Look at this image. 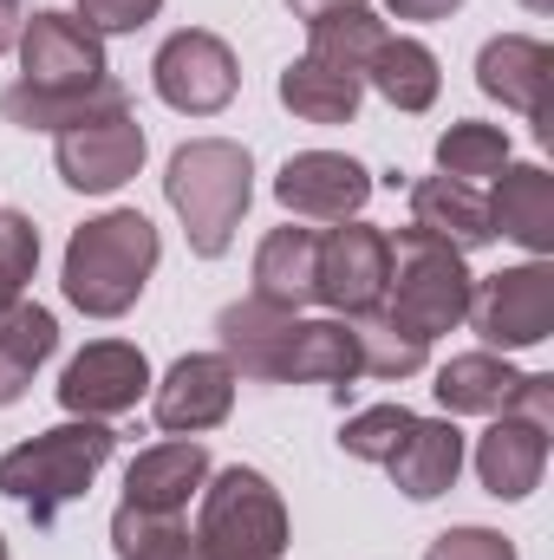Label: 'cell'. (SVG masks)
Wrapping results in <instances>:
<instances>
[{"label": "cell", "mask_w": 554, "mask_h": 560, "mask_svg": "<svg viewBox=\"0 0 554 560\" xmlns=\"http://www.w3.org/2000/svg\"><path fill=\"white\" fill-rule=\"evenodd\" d=\"M287 326H293L287 306H268V300L249 293V300H229V306L216 313V346H222V359L235 365V378H249V385H275Z\"/></svg>", "instance_id": "obj_21"}, {"label": "cell", "mask_w": 554, "mask_h": 560, "mask_svg": "<svg viewBox=\"0 0 554 560\" xmlns=\"http://www.w3.org/2000/svg\"><path fill=\"white\" fill-rule=\"evenodd\" d=\"M112 450H118L112 423L66 418L0 456V495L20 502L33 528H53L72 502H85V489L99 482V469L112 463Z\"/></svg>", "instance_id": "obj_3"}, {"label": "cell", "mask_w": 554, "mask_h": 560, "mask_svg": "<svg viewBox=\"0 0 554 560\" xmlns=\"http://www.w3.org/2000/svg\"><path fill=\"white\" fill-rule=\"evenodd\" d=\"M39 268V229L20 209H0V306L26 300V280Z\"/></svg>", "instance_id": "obj_32"}, {"label": "cell", "mask_w": 554, "mask_h": 560, "mask_svg": "<svg viewBox=\"0 0 554 560\" xmlns=\"http://www.w3.org/2000/svg\"><path fill=\"white\" fill-rule=\"evenodd\" d=\"M424 560H516V541L509 535H496V528H476V522H463V528H443Z\"/></svg>", "instance_id": "obj_33"}, {"label": "cell", "mask_w": 554, "mask_h": 560, "mask_svg": "<svg viewBox=\"0 0 554 560\" xmlns=\"http://www.w3.org/2000/svg\"><path fill=\"white\" fill-rule=\"evenodd\" d=\"M489 352H522L542 346L554 332V268L549 261H516L503 275L470 287V313H463Z\"/></svg>", "instance_id": "obj_9"}, {"label": "cell", "mask_w": 554, "mask_h": 560, "mask_svg": "<svg viewBox=\"0 0 554 560\" xmlns=\"http://www.w3.org/2000/svg\"><path fill=\"white\" fill-rule=\"evenodd\" d=\"M203 482H209V450L196 436H170V443H150L143 456H131L125 502L150 509V515H189V502L203 495Z\"/></svg>", "instance_id": "obj_15"}, {"label": "cell", "mask_w": 554, "mask_h": 560, "mask_svg": "<svg viewBox=\"0 0 554 560\" xmlns=\"http://www.w3.org/2000/svg\"><path fill=\"white\" fill-rule=\"evenodd\" d=\"M457 469H463V430L450 418H412L399 450L385 456L392 489L412 502H437L443 489H457Z\"/></svg>", "instance_id": "obj_18"}, {"label": "cell", "mask_w": 554, "mask_h": 560, "mask_svg": "<svg viewBox=\"0 0 554 560\" xmlns=\"http://www.w3.org/2000/svg\"><path fill=\"white\" fill-rule=\"evenodd\" d=\"M392 7V20H450L463 0H385Z\"/></svg>", "instance_id": "obj_35"}, {"label": "cell", "mask_w": 554, "mask_h": 560, "mask_svg": "<svg viewBox=\"0 0 554 560\" xmlns=\"http://www.w3.org/2000/svg\"><path fill=\"white\" fill-rule=\"evenodd\" d=\"M300 20H320V13H339V7H366V0H287Z\"/></svg>", "instance_id": "obj_37"}, {"label": "cell", "mask_w": 554, "mask_h": 560, "mask_svg": "<svg viewBox=\"0 0 554 560\" xmlns=\"http://www.w3.org/2000/svg\"><path fill=\"white\" fill-rule=\"evenodd\" d=\"M385 275H392V242L372 222H333L320 235V275H313V300L333 319H359L385 306Z\"/></svg>", "instance_id": "obj_10"}, {"label": "cell", "mask_w": 554, "mask_h": 560, "mask_svg": "<svg viewBox=\"0 0 554 560\" xmlns=\"http://www.w3.org/2000/svg\"><path fill=\"white\" fill-rule=\"evenodd\" d=\"M112 548H118V560H203L183 515H150L131 502H118V515H112Z\"/></svg>", "instance_id": "obj_29"}, {"label": "cell", "mask_w": 554, "mask_h": 560, "mask_svg": "<svg viewBox=\"0 0 554 560\" xmlns=\"http://www.w3.org/2000/svg\"><path fill=\"white\" fill-rule=\"evenodd\" d=\"M163 13V0H79V20L105 39V33H138Z\"/></svg>", "instance_id": "obj_34"}, {"label": "cell", "mask_w": 554, "mask_h": 560, "mask_svg": "<svg viewBox=\"0 0 554 560\" xmlns=\"http://www.w3.org/2000/svg\"><path fill=\"white\" fill-rule=\"evenodd\" d=\"M196 548L203 560H280L287 555V502L280 489L249 469V463H229V469H209L203 495H196Z\"/></svg>", "instance_id": "obj_5"}, {"label": "cell", "mask_w": 554, "mask_h": 560, "mask_svg": "<svg viewBox=\"0 0 554 560\" xmlns=\"http://www.w3.org/2000/svg\"><path fill=\"white\" fill-rule=\"evenodd\" d=\"M549 72H554L549 39H529V33H496V39H483V52H476V85H483L496 105L522 112V118H542V85H549Z\"/></svg>", "instance_id": "obj_20"}, {"label": "cell", "mask_w": 554, "mask_h": 560, "mask_svg": "<svg viewBox=\"0 0 554 560\" xmlns=\"http://www.w3.org/2000/svg\"><path fill=\"white\" fill-rule=\"evenodd\" d=\"M235 365L222 359V352H183L150 392V418L157 430H170V436H203V430H216V423H229L235 411Z\"/></svg>", "instance_id": "obj_13"}, {"label": "cell", "mask_w": 554, "mask_h": 560, "mask_svg": "<svg viewBox=\"0 0 554 560\" xmlns=\"http://www.w3.org/2000/svg\"><path fill=\"white\" fill-rule=\"evenodd\" d=\"M549 423L522 418V411H503L489 418V430L476 436V476L496 502H522L542 489V469H549Z\"/></svg>", "instance_id": "obj_14"}, {"label": "cell", "mask_w": 554, "mask_h": 560, "mask_svg": "<svg viewBox=\"0 0 554 560\" xmlns=\"http://www.w3.org/2000/svg\"><path fill=\"white\" fill-rule=\"evenodd\" d=\"M20 20H26V13H20L13 0H0V59H7L13 46H20Z\"/></svg>", "instance_id": "obj_36"}, {"label": "cell", "mask_w": 554, "mask_h": 560, "mask_svg": "<svg viewBox=\"0 0 554 560\" xmlns=\"http://www.w3.org/2000/svg\"><path fill=\"white\" fill-rule=\"evenodd\" d=\"M503 163H509V131H503V125H476V118H463V125H450V131L437 138V176L489 183Z\"/></svg>", "instance_id": "obj_30"}, {"label": "cell", "mask_w": 554, "mask_h": 560, "mask_svg": "<svg viewBox=\"0 0 554 560\" xmlns=\"http://www.w3.org/2000/svg\"><path fill=\"white\" fill-rule=\"evenodd\" d=\"M20 79L0 92V118L20 131H66L125 98L105 66V39L79 13H33L20 20Z\"/></svg>", "instance_id": "obj_1"}, {"label": "cell", "mask_w": 554, "mask_h": 560, "mask_svg": "<svg viewBox=\"0 0 554 560\" xmlns=\"http://www.w3.org/2000/svg\"><path fill=\"white\" fill-rule=\"evenodd\" d=\"M359 372V339H353V319H300L287 326V346H280V365H275V385H333L339 398L353 392Z\"/></svg>", "instance_id": "obj_16"}, {"label": "cell", "mask_w": 554, "mask_h": 560, "mask_svg": "<svg viewBox=\"0 0 554 560\" xmlns=\"http://www.w3.org/2000/svg\"><path fill=\"white\" fill-rule=\"evenodd\" d=\"M417 411H405V405H372V411H359V418H346V430H339V450L353 456V463H385L392 450H399V436L412 430Z\"/></svg>", "instance_id": "obj_31"}, {"label": "cell", "mask_w": 554, "mask_h": 560, "mask_svg": "<svg viewBox=\"0 0 554 560\" xmlns=\"http://www.w3.org/2000/svg\"><path fill=\"white\" fill-rule=\"evenodd\" d=\"M0 560H7V541H0Z\"/></svg>", "instance_id": "obj_39"}, {"label": "cell", "mask_w": 554, "mask_h": 560, "mask_svg": "<svg viewBox=\"0 0 554 560\" xmlns=\"http://www.w3.org/2000/svg\"><path fill=\"white\" fill-rule=\"evenodd\" d=\"M489 229L509 235L516 248H529V261L554 255V176L542 163H503L489 176Z\"/></svg>", "instance_id": "obj_17"}, {"label": "cell", "mask_w": 554, "mask_h": 560, "mask_svg": "<svg viewBox=\"0 0 554 560\" xmlns=\"http://www.w3.org/2000/svg\"><path fill=\"white\" fill-rule=\"evenodd\" d=\"M522 7H529V13H554V0H522Z\"/></svg>", "instance_id": "obj_38"}, {"label": "cell", "mask_w": 554, "mask_h": 560, "mask_svg": "<svg viewBox=\"0 0 554 560\" xmlns=\"http://www.w3.org/2000/svg\"><path fill=\"white\" fill-rule=\"evenodd\" d=\"M353 339H359V372L366 378H417L430 365V339H417L412 326H399L385 306L379 313H359L353 319Z\"/></svg>", "instance_id": "obj_28"}, {"label": "cell", "mask_w": 554, "mask_h": 560, "mask_svg": "<svg viewBox=\"0 0 554 560\" xmlns=\"http://www.w3.org/2000/svg\"><path fill=\"white\" fill-rule=\"evenodd\" d=\"M392 242V275H385V313L399 326H412L417 339H443L463 326L470 313V287L476 275L463 268V255L424 229H399Z\"/></svg>", "instance_id": "obj_6"}, {"label": "cell", "mask_w": 554, "mask_h": 560, "mask_svg": "<svg viewBox=\"0 0 554 560\" xmlns=\"http://www.w3.org/2000/svg\"><path fill=\"white\" fill-rule=\"evenodd\" d=\"M157 222L138 209H105L85 229H72L66 261H59V287L85 319H125L143 300V287L157 275Z\"/></svg>", "instance_id": "obj_2"}, {"label": "cell", "mask_w": 554, "mask_h": 560, "mask_svg": "<svg viewBox=\"0 0 554 560\" xmlns=\"http://www.w3.org/2000/svg\"><path fill=\"white\" fill-rule=\"evenodd\" d=\"M313 275H320V235L313 229H268V242L255 248V300L268 306H313Z\"/></svg>", "instance_id": "obj_24"}, {"label": "cell", "mask_w": 554, "mask_h": 560, "mask_svg": "<svg viewBox=\"0 0 554 560\" xmlns=\"http://www.w3.org/2000/svg\"><path fill=\"white\" fill-rule=\"evenodd\" d=\"M150 392V359L131 339H92L66 372H59V405L66 418H125L138 411V398Z\"/></svg>", "instance_id": "obj_11"}, {"label": "cell", "mask_w": 554, "mask_h": 560, "mask_svg": "<svg viewBox=\"0 0 554 560\" xmlns=\"http://www.w3.org/2000/svg\"><path fill=\"white\" fill-rule=\"evenodd\" d=\"M412 229L450 242L457 255H476V248L496 242V229H489V196H483L476 183H457V176H424V183H412Z\"/></svg>", "instance_id": "obj_22"}, {"label": "cell", "mask_w": 554, "mask_h": 560, "mask_svg": "<svg viewBox=\"0 0 554 560\" xmlns=\"http://www.w3.org/2000/svg\"><path fill=\"white\" fill-rule=\"evenodd\" d=\"M143 150H150V143H143V125H138V112H131V98H118V105H105V112H92V118L53 131L59 183L79 189V196H112V189H125L143 170Z\"/></svg>", "instance_id": "obj_7"}, {"label": "cell", "mask_w": 554, "mask_h": 560, "mask_svg": "<svg viewBox=\"0 0 554 560\" xmlns=\"http://www.w3.org/2000/svg\"><path fill=\"white\" fill-rule=\"evenodd\" d=\"M163 196L189 235V255L222 261L255 202V156L235 138H189L163 170Z\"/></svg>", "instance_id": "obj_4"}, {"label": "cell", "mask_w": 554, "mask_h": 560, "mask_svg": "<svg viewBox=\"0 0 554 560\" xmlns=\"http://www.w3.org/2000/svg\"><path fill=\"white\" fill-rule=\"evenodd\" d=\"M13 7H26V0H13Z\"/></svg>", "instance_id": "obj_40"}, {"label": "cell", "mask_w": 554, "mask_h": 560, "mask_svg": "<svg viewBox=\"0 0 554 560\" xmlns=\"http://www.w3.org/2000/svg\"><path fill=\"white\" fill-rule=\"evenodd\" d=\"M359 98H366V79L359 72H339V66H320V59H293L280 72V105L307 125H353L359 118Z\"/></svg>", "instance_id": "obj_26"}, {"label": "cell", "mask_w": 554, "mask_h": 560, "mask_svg": "<svg viewBox=\"0 0 554 560\" xmlns=\"http://www.w3.org/2000/svg\"><path fill=\"white\" fill-rule=\"evenodd\" d=\"M522 378L529 372H516L503 352H457L450 365H437V405H443V418H503V411H516V398H522Z\"/></svg>", "instance_id": "obj_19"}, {"label": "cell", "mask_w": 554, "mask_h": 560, "mask_svg": "<svg viewBox=\"0 0 554 560\" xmlns=\"http://www.w3.org/2000/svg\"><path fill=\"white\" fill-rule=\"evenodd\" d=\"M150 85H157V98H163L170 112H183V118H216V112L235 105L242 72H235V52H229L222 33L183 26V33H170V39L157 46Z\"/></svg>", "instance_id": "obj_8"}, {"label": "cell", "mask_w": 554, "mask_h": 560, "mask_svg": "<svg viewBox=\"0 0 554 560\" xmlns=\"http://www.w3.org/2000/svg\"><path fill=\"white\" fill-rule=\"evenodd\" d=\"M275 196L300 222H353L372 196V170L346 150H300L275 176Z\"/></svg>", "instance_id": "obj_12"}, {"label": "cell", "mask_w": 554, "mask_h": 560, "mask_svg": "<svg viewBox=\"0 0 554 560\" xmlns=\"http://www.w3.org/2000/svg\"><path fill=\"white\" fill-rule=\"evenodd\" d=\"M59 352V319L39 300H13L0 306V411L26 398L33 372Z\"/></svg>", "instance_id": "obj_23"}, {"label": "cell", "mask_w": 554, "mask_h": 560, "mask_svg": "<svg viewBox=\"0 0 554 560\" xmlns=\"http://www.w3.org/2000/svg\"><path fill=\"white\" fill-rule=\"evenodd\" d=\"M379 39H385V20L372 7H339V13L307 20V59L359 72V79H366V59L379 52Z\"/></svg>", "instance_id": "obj_27"}, {"label": "cell", "mask_w": 554, "mask_h": 560, "mask_svg": "<svg viewBox=\"0 0 554 560\" xmlns=\"http://www.w3.org/2000/svg\"><path fill=\"white\" fill-rule=\"evenodd\" d=\"M366 85H372L392 112H430L443 72H437V52H430L424 39H412V33H385L379 52L366 59Z\"/></svg>", "instance_id": "obj_25"}]
</instances>
